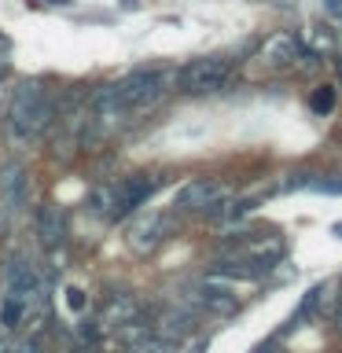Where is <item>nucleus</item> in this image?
<instances>
[{"mask_svg":"<svg viewBox=\"0 0 342 353\" xmlns=\"http://www.w3.org/2000/svg\"><path fill=\"white\" fill-rule=\"evenodd\" d=\"M55 107L48 92L41 88V81H22L11 96V110H8V125L19 140H37L44 129L52 125Z\"/></svg>","mask_w":342,"mask_h":353,"instance_id":"obj_1","label":"nucleus"},{"mask_svg":"<svg viewBox=\"0 0 342 353\" xmlns=\"http://www.w3.org/2000/svg\"><path fill=\"white\" fill-rule=\"evenodd\" d=\"M132 110L121 103L118 96V81L114 85H99L92 96H88L85 107V140H107L125 125V118Z\"/></svg>","mask_w":342,"mask_h":353,"instance_id":"obj_2","label":"nucleus"},{"mask_svg":"<svg viewBox=\"0 0 342 353\" xmlns=\"http://www.w3.org/2000/svg\"><path fill=\"white\" fill-rule=\"evenodd\" d=\"M232 77V63L221 59V55H203V59H192L177 70V88L188 96H210L217 88H225Z\"/></svg>","mask_w":342,"mask_h":353,"instance_id":"obj_3","label":"nucleus"},{"mask_svg":"<svg viewBox=\"0 0 342 353\" xmlns=\"http://www.w3.org/2000/svg\"><path fill=\"white\" fill-rule=\"evenodd\" d=\"M118 96L129 110H148L165 96V74L154 70V66H140V70H132L118 81Z\"/></svg>","mask_w":342,"mask_h":353,"instance_id":"obj_4","label":"nucleus"},{"mask_svg":"<svg viewBox=\"0 0 342 353\" xmlns=\"http://www.w3.org/2000/svg\"><path fill=\"white\" fill-rule=\"evenodd\" d=\"M159 192V176L154 173H132L121 184H114V210H110V221L129 217L132 210H140L148 199Z\"/></svg>","mask_w":342,"mask_h":353,"instance_id":"obj_5","label":"nucleus"},{"mask_svg":"<svg viewBox=\"0 0 342 353\" xmlns=\"http://www.w3.org/2000/svg\"><path fill=\"white\" fill-rule=\"evenodd\" d=\"M298 55H302V41L294 37V33H269V37L261 41L258 48V63L265 70H294Z\"/></svg>","mask_w":342,"mask_h":353,"instance_id":"obj_6","label":"nucleus"},{"mask_svg":"<svg viewBox=\"0 0 342 353\" xmlns=\"http://www.w3.org/2000/svg\"><path fill=\"white\" fill-rule=\"evenodd\" d=\"M221 199H228V188L214 181V176H199V181H188L177 195V210H188V214H206L210 206H217Z\"/></svg>","mask_w":342,"mask_h":353,"instance_id":"obj_7","label":"nucleus"},{"mask_svg":"<svg viewBox=\"0 0 342 353\" xmlns=\"http://www.w3.org/2000/svg\"><path fill=\"white\" fill-rule=\"evenodd\" d=\"M184 305L192 309H206V313H236V298L225 294V283L206 276V280L192 283L184 291Z\"/></svg>","mask_w":342,"mask_h":353,"instance_id":"obj_8","label":"nucleus"},{"mask_svg":"<svg viewBox=\"0 0 342 353\" xmlns=\"http://www.w3.org/2000/svg\"><path fill=\"white\" fill-rule=\"evenodd\" d=\"M4 283H8V291H15V294L26 298L30 309L44 302V280H41V272L33 269L30 261L11 258V261L4 265Z\"/></svg>","mask_w":342,"mask_h":353,"instance_id":"obj_9","label":"nucleus"},{"mask_svg":"<svg viewBox=\"0 0 342 353\" xmlns=\"http://www.w3.org/2000/svg\"><path fill=\"white\" fill-rule=\"evenodd\" d=\"M137 316H143V305H140V298L129 294V291L107 294L103 309H99V320H103V327H121V324H129V320H137Z\"/></svg>","mask_w":342,"mask_h":353,"instance_id":"obj_10","label":"nucleus"},{"mask_svg":"<svg viewBox=\"0 0 342 353\" xmlns=\"http://www.w3.org/2000/svg\"><path fill=\"white\" fill-rule=\"evenodd\" d=\"M302 48L316 52V55H342V26H328V22H313L302 33Z\"/></svg>","mask_w":342,"mask_h":353,"instance_id":"obj_11","label":"nucleus"},{"mask_svg":"<svg viewBox=\"0 0 342 353\" xmlns=\"http://www.w3.org/2000/svg\"><path fill=\"white\" fill-rule=\"evenodd\" d=\"M173 228V221L170 217H159V214H154V217H143V221H137V225H132V232H129V247L132 250H154V247H159V243L165 239V232H170Z\"/></svg>","mask_w":342,"mask_h":353,"instance_id":"obj_12","label":"nucleus"},{"mask_svg":"<svg viewBox=\"0 0 342 353\" xmlns=\"http://www.w3.org/2000/svg\"><path fill=\"white\" fill-rule=\"evenodd\" d=\"M33 225H37V236L44 247H59L63 236H66V221H63V210L52 206V203H41L37 214H33Z\"/></svg>","mask_w":342,"mask_h":353,"instance_id":"obj_13","label":"nucleus"},{"mask_svg":"<svg viewBox=\"0 0 342 353\" xmlns=\"http://www.w3.org/2000/svg\"><path fill=\"white\" fill-rule=\"evenodd\" d=\"M154 331H159L162 339H170L173 346L181 342L188 331H192V309H177V305H165L162 313H154Z\"/></svg>","mask_w":342,"mask_h":353,"instance_id":"obj_14","label":"nucleus"},{"mask_svg":"<svg viewBox=\"0 0 342 353\" xmlns=\"http://www.w3.org/2000/svg\"><path fill=\"white\" fill-rule=\"evenodd\" d=\"M0 199L8 206H22V199H26V170L19 162H8L0 170Z\"/></svg>","mask_w":342,"mask_h":353,"instance_id":"obj_15","label":"nucleus"},{"mask_svg":"<svg viewBox=\"0 0 342 353\" xmlns=\"http://www.w3.org/2000/svg\"><path fill=\"white\" fill-rule=\"evenodd\" d=\"M280 250H283V239L276 236V232H261L258 239H250V243H247V258L265 261V265H272L276 258H280Z\"/></svg>","mask_w":342,"mask_h":353,"instance_id":"obj_16","label":"nucleus"},{"mask_svg":"<svg viewBox=\"0 0 342 353\" xmlns=\"http://www.w3.org/2000/svg\"><path fill=\"white\" fill-rule=\"evenodd\" d=\"M26 313H30V302L22 294L8 291L4 298H0V324H4V327H19Z\"/></svg>","mask_w":342,"mask_h":353,"instance_id":"obj_17","label":"nucleus"},{"mask_svg":"<svg viewBox=\"0 0 342 353\" xmlns=\"http://www.w3.org/2000/svg\"><path fill=\"white\" fill-rule=\"evenodd\" d=\"M85 206H88V214L110 221V210H114V184H99V188H92Z\"/></svg>","mask_w":342,"mask_h":353,"instance_id":"obj_18","label":"nucleus"},{"mask_svg":"<svg viewBox=\"0 0 342 353\" xmlns=\"http://www.w3.org/2000/svg\"><path fill=\"white\" fill-rule=\"evenodd\" d=\"M170 350H173V342L162 339L159 331L148 339H140V342H132V346H125V353H170Z\"/></svg>","mask_w":342,"mask_h":353,"instance_id":"obj_19","label":"nucleus"},{"mask_svg":"<svg viewBox=\"0 0 342 353\" xmlns=\"http://www.w3.org/2000/svg\"><path fill=\"white\" fill-rule=\"evenodd\" d=\"M8 63H11V44H8V37H0V74L8 70Z\"/></svg>","mask_w":342,"mask_h":353,"instance_id":"obj_20","label":"nucleus"},{"mask_svg":"<svg viewBox=\"0 0 342 353\" xmlns=\"http://www.w3.org/2000/svg\"><path fill=\"white\" fill-rule=\"evenodd\" d=\"M313 107H316V110H328V107H331V92H316V96H313Z\"/></svg>","mask_w":342,"mask_h":353,"instance_id":"obj_21","label":"nucleus"},{"mask_svg":"<svg viewBox=\"0 0 342 353\" xmlns=\"http://www.w3.org/2000/svg\"><path fill=\"white\" fill-rule=\"evenodd\" d=\"M11 353H41V346H37V342H22V346H15Z\"/></svg>","mask_w":342,"mask_h":353,"instance_id":"obj_22","label":"nucleus"},{"mask_svg":"<svg viewBox=\"0 0 342 353\" xmlns=\"http://www.w3.org/2000/svg\"><path fill=\"white\" fill-rule=\"evenodd\" d=\"M324 4H328V11H331L335 19H342V0H324Z\"/></svg>","mask_w":342,"mask_h":353,"instance_id":"obj_23","label":"nucleus"},{"mask_svg":"<svg viewBox=\"0 0 342 353\" xmlns=\"http://www.w3.org/2000/svg\"><path fill=\"white\" fill-rule=\"evenodd\" d=\"M66 294H70V305H74V309H85V298H81V291H66Z\"/></svg>","mask_w":342,"mask_h":353,"instance_id":"obj_24","label":"nucleus"},{"mask_svg":"<svg viewBox=\"0 0 342 353\" xmlns=\"http://www.w3.org/2000/svg\"><path fill=\"white\" fill-rule=\"evenodd\" d=\"M254 353H283V346H276V342H265V346H258Z\"/></svg>","mask_w":342,"mask_h":353,"instance_id":"obj_25","label":"nucleus"},{"mask_svg":"<svg viewBox=\"0 0 342 353\" xmlns=\"http://www.w3.org/2000/svg\"><path fill=\"white\" fill-rule=\"evenodd\" d=\"M331 320H335V327L342 331V298H339V305H335V313H331Z\"/></svg>","mask_w":342,"mask_h":353,"instance_id":"obj_26","label":"nucleus"},{"mask_svg":"<svg viewBox=\"0 0 342 353\" xmlns=\"http://www.w3.org/2000/svg\"><path fill=\"white\" fill-rule=\"evenodd\" d=\"M339 92H342V70H339Z\"/></svg>","mask_w":342,"mask_h":353,"instance_id":"obj_27","label":"nucleus"}]
</instances>
